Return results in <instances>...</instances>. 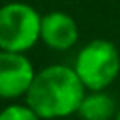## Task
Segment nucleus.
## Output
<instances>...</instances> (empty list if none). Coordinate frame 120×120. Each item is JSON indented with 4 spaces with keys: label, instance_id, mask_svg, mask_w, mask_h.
<instances>
[{
    "label": "nucleus",
    "instance_id": "obj_1",
    "mask_svg": "<svg viewBox=\"0 0 120 120\" xmlns=\"http://www.w3.org/2000/svg\"><path fill=\"white\" fill-rule=\"evenodd\" d=\"M86 94L75 69L68 64H51L36 71L24 103L41 120H62L77 114Z\"/></svg>",
    "mask_w": 120,
    "mask_h": 120
},
{
    "label": "nucleus",
    "instance_id": "obj_2",
    "mask_svg": "<svg viewBox=\"0 0 120 120\" xmlns=\"http://www.w3.org/2000/svg\"><path fill=\"white\" fill-rule=\"evenodd\" d=\"M71 68L88 92L107 90L120 75V51L111 39L96 38L77 51Z\"/></svg>",
    "mask_w": 120,
    "mask_h": 120
},
{
    "label": "nucleus",
    "instance_id": "obj_3",
    "mask_svg": "<svg viewBox=\"0 0 120 120\" xmlns=\"http://www.w3.org/2000/svg\"><path fill=\"white\" fill-rule=\"evenodd\" d=\"M41 13L22 2L9 0L0 4V51L28 52L39 41Z\"/></svg>",
    "mask_w": 120,
    "mask_h": 120
},
{
    "label": "nucleus",
    "instance_id": "obj_4",
    "mask_svg": "<svg viewBox=\"0 0 120 120\" xmlns=\"http://www.w3.org/2000/svg\"><path fill=\"white\" fill-rule=\"evenodd\" d=\"M34 75L36 68L26 52L0 51V99H24Z\"/></svg>",
    "mask_w": 120,
    "mask_h": 120
},
{
    "label": "nucleus",
    "instance_id": "obj_5",
    "mask_svg": "<svg viewBox=\"0 0 120 120\" xmlns=\"http://www.w3.org/2000/svg\"><path fill=\"white\" fill-rule=\"evenodd\" d=\"M39 41L51 51L66 52L79 41V24L69 13L62 9L41 13Z\"/></svg>",
    "mask_w": 120,
    "mask_h": 120
},
{
    "label": "nucleus",
    "instance_id": "obj_6",
    "mask_svg": "<svg viewBox=\"0 0 120 120\" xmlns=\"http://www.w3.org/2000/svg\"><path fill=\"white\" fill-rule=\"evenodd\" d=\"M116 111H118L116 101L105 90H96V92L86 90L77 109V116L81 120H114Z\"/></svg>",
    "mask_w": 120,
    "mask_h": 120
},
{
    "label": "nucleus",
    "instance_id": "obj_7",
    "mask_svg": "<svg viewBox=\"0 0 120 120\" xmlns=\"http://www.w3.org/2000/svg\"><path fill=\"white\" fill-rule=\"evenodd\" d=\"M0 120H41L24 101H11L4 109H0Z\"/></svg>",
    "mask_w": 120,
    "mask_h": 120
},
{
    "label": "nucleus",
    "instance_id": "obj_8",
    "mask_svg": "<svg viewBox=\"0 0 120 120\" xmlns=\"http://www.w3.org/2000/svg\"><path fill=\"white\" fill-rule=\"evenodd\" d=\"M114 120H120V107H118V111H116V114H114Z\"/></svg>",
    "mask_w": 120,
    "mask_h": 120
},
{
    "label": "nucleus",
    "instance_id": "obj_9",
    "mask_svg": "<svg viewBox=\"0 0 120 120\" xmlns=\"http://www.w3.org/2000/svg\"><path fill=\"white\" fill-rule=\"evenodd\" d=\"M0 4H2V0H0Z\"/></svg>",
    "mask_w": 120,
    "mask_h": 120
}]
</instances>
